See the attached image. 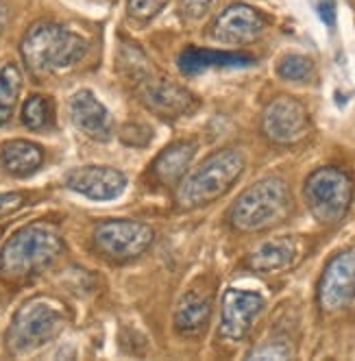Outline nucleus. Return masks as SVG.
Segmentation results:
<instances>
[{
  "label": "nucleus",
  "mask_w": 355,
  "mask_h": 361,
  "mask_svg": "<svg viewBox=\"0 0 355 361\" xmlns=\"http://www.w3.org/2000/svg\"><path fill=\"white\" fill-rule=\"evenodd\" d=\"M61 252L64 240L53 224H29L0 250V276L11 283L29 281L53 266Z\"/></svg>",
  "instance_id": "nucleus-1"
},
{
  "label": "nucleus",
  "mask_w": 355,
  "mask_h": 361,
  "mask_svg": "<svg viewBox=\"0 0 355 361\" xmlns=\"http://www.w3.org/2000/svg\"><path fill=\"white\" fill-rule=\"evenodd\" d=\"M246 168L244 154L238 148H222L194 168L176 188V207L192 212L222 198L229 192Z\"/></svg>",
  "instance_id": "nucleus-2"
},
{
  "label": "nucleus",
  "mask_w": 355,
  "mask_h": 361,
  "mask_svg": "<svg viewBox=\"0 0 355 361\" xmlns=\"http://www.w3.org/2000/svg\"><path fill=\"white\" fill-rule=\"evenodd\" d=\"M122 68L126 72V79L133 85V92L138 94V100L160 118L174 120L196 107V98L186 87L176 85L168 76L157 72L140 50L126 48Z\"/></svg>",
  "instance_id": "nucleus-3"
},
{
  "label": "nucleus",
  "mask_w": 355,
  "mask_h": 361,
  "mask_svg": "<svg viewBox=\"0 0 355 361\" xmlns=\"http://www.w3.org/2000/svg\"><path fill=\"white\" fill-rule=\"evenodd\" d=\"M22 59L33 74H55L79 63L88 42L55 22H37L22 39Z\"/></svg>",
  "instance_id": "nucleus-4"
},
{
  "label": "nucleus",
  "mask_w": 355,
  "mask_h": 361,
  "mask_svg": "<svg viewBox=\"0 0 355 361\" xmlns=\"http://www.w3.org/2000/svg\"><path fill=\"white\" fill-rule=\"evenodd\" d=\"M292 212V194L284 178L266 176L240 194L229 212V222L242 233H258L282 224Z\"/></svg>",
  "instance_id": "nucleus-5"
},
{
  "label": "nucleus",
  "mask_w": 355,
  "mask_h": 361,
  "mask_svg": "<svg viewBox=\"0 0 355 361\" xmlns=\"http://www.w3.org/2000/svg\"><path fill=\"white\" fill-rule=\"evenodd\" d=\"M64 324L66 314L61 305L48 298H33L16 312L7 333V344L16 355L33 353L55 340L64 331Z\"/></svg>",
  "instance_id": "nucleus-6"
},
{
  "label": "nucleus",
  "mask_w": 355,
  "mask_h": 361,
  "mask_svg": "<svg viewBox=\"0 0 355 361\" xmlns=\"http://www.w3.org/2000/svg\"><path fill=\"white\" fill-rule=\"evenodd\" d=\"M303 198L314 220L320 224H338L351 209L353 180L340 168H318L308 176Z\"/></svg>",
  "instance_id": "nucleus-7"
},
{
  "label": "nucleus",
  "mask_w": 355,
  "mask_h": 361,
  "mask_svg": "<svg viewBox=\"0 0 355 361\" xmlns=\"http://www.w3.org/2000/svg\"><path fill=\"white\" fill-rule=\"evenodd\" d=\"M153 240L155 231L136 220H107L94 231V248L114 264L138 259Z\"/></svg>",
  "instance_id": "nucleus-8"
},
{
  "label": "nucleus",
  "mask_w": 355,
  "mask_h": 361,
  "mask_svg": "<svg viewBox=\"0 0 355 361\" xmlns=\"http://www.w3.org/2000/svg\"><path fill=\"white\" fill-rule=\"evenodd\" d=\"M262 133L282 146L306 140L310 133V114L306 105L292 96L272 98L262 114Z\"/></svg>",
  "instance_id": "nucleus-9"
},
{
  "label": "nucleus",
  "mask_w": 355,
  "mask_h": 361,
  "mask_svg": "<svg viewBox=\"0 0 355 361\" xmlns=\"http://www.w3.org/2000/svg\"><path fill=\"white\" fill-rule=\"evenodd\" d=\"M355 298V248L336 255L327 264L318 283V305L323 312L336 314Z\"/></svg>",
  "instance_id": "nucleus-10"
},
{
  "label": "nucleus",
  "mask_w": 355,
  "mask_h": 361,
  "mask_svg": "<svg viewBox=\"0 0 355 361\" xmlns=\"http://www.w3.org/2000/svg\"><path fill=\"white\" fill-rule=\"evenodd\" d=\"M264 298L255 292L227 290L222 296L220 338L227 342H242L253 329V322L264 312Z\"/></svg>",
  "instance_id": "nucleus-11"
},
{
  "label": "nucleus",
  "mask_w": 355,
  "mask_h": 361,
  "mask_svg": "<svg viewBox=\"0 0 355 361\" xmlns=\"http://www.w3.org/2000/svg\"><path fill=\"white\" fill-rule=\"evenodd\" d=\"M66 185L92 200H114L124 192L126 178L109 166H83L66 174Z\"/></svg>",
  "instance_id": "nucleus-12"
},
{
  "label": "nucleus",
  "mask_w": 355,
  "mask_h": 361,
  "mask_svg": "<svg viewBox=\"0 0 355 361\" xmlns=\"http://www.w3.org/2000/svg\"><path fill=\"white\" fill-rule=\"evenodd\" d=\"M264 18L248 5L227 7L214 22V37L222 44H251L262 37Z\"/></svg>",
  "instance_id": "nucleus-13"
},
{
  "label": "nucleus",
  "mask_w": 355,
  "mask_h": 361,
  "mask_svg": "<svg viewBox=\"0 0 355 361\" xmlns=\"http://www.w3.org/2000/svg\"><path fill=\"white\" fill-rule=\"evenodd\" d=\"M70 118L72 124L83 135L96 142H107L114 135V120L107 107L100 102L90 90H81L70 100Z\"/></svg>",
  "instance_id": "nucleus-14"
},
{
  "label": "nucleus",
  "mask_w": 355,
  "mask_h": 361,
  "mask_svg": "<svg viewBox=\"0 0 355 361\" xmlns=\"http://www.w3.org/2000/svg\"><path fill=\"white\" fill-rule=\"evenodd\" d=\"M212 307H214V298L210 292H200V290L186 292L174 309V329L183 338H196L210 324Z\"/></svg>",
  "instance_id": "nucleus-15"
},
{
  "label": "nucleus",
  "mask_w": 355,
  "mask_h": 361,
  "mask_svg": "<svg viewBox=\"0 0 355 361\" xmlns=\"http://www.w3.org/2000/svg\"><path fill=\"white\" fill-rule=\"evenodd\" d=\"M299 257V244L292 238H277L260 244L246 257V268L258 274H275L288 270Z\"/></svg>",
  "instance_id": "nucleus-16"
},
{
  "label": "nucleus",
  "mask_w": 355,
  "mask_h": 361,
  "mask_svg": "<svg viewBox=\"0 0 355 361\" xmlns=\"http://www.w3.org/2000/svg\"><path fill=\"white\" fill-rule=\"evenodd\" d=\"M253 59L251 55L244 53H227V50H210V48H198L190 46L179 55V70L186 76H194L200 72H207L212 68H242L251 66Z\"/></svg>",
  "instance_id": "nucleus-17"
},
{
  "label": "nucleus",
  "mask_w": 355,
  "mask_h": 361,
  "mask_svg": "<svg viewBox=\"0 0 355 361\" xmlns=\"http://www.w3.org/2000/svg\"><path fill=\"white\" fill-rule=\"evenodd\" d=\"M196 154L194 142H174L160 152L153 164V174L162 185H176L188 172Z\"/></svg>",
  "instance_id": "nucleus-18"
},
{
  "label": "nucleus",
  "mask_w": 355,
  "mask_h": 361,
  "mask_svg": "<svg viewBox=\"0 0 355 361\" xmlns=\"http://www.w3.org/2000/svg\"><path fill=\"white\" fill-rule=\"evenodd\" d=\"M44 161V150L29 140L7 142L0 150V168L11 176H29Z\"/></svg>",
  "instance_id": "nucleus-19"
},
{
  "label": "nucleus",
  "mask_w": 355,
  "mask_h": 361,
  "mask_svg": "<svg viewBox=\"0 0 355 361\" xmlns=\"http://www.w3.org/2000/svg\"><path fill=\"white\" fill-rule=\"evenodd\" d=\"M22 92V72L13 61H0V126L13 116Z\"/></svg>",
  "instance_id": "nucleus-20"
},
{
  "label": "nucleus",
  "mask_w": 355,
  "mask_h": 361,
  "mask_svg": "<svg viewBox=\"0 0 355 361\" xmlns=\"http://www.w3.org/2000/svg\"><path fill=\"white\" fill-rule=\"evenodd\" d=\"M22 122L33 131H42L53 122V102L46 96H31L22 107Z\"/></svg>",
  "instance_id": "nucleus-21"
},
{
  "label": "nucleus",
  "mask_w": 355,
  "mask_h": 361,
  "mask_svg": "<svg viewBox=\"0 0 355 361\" xmlns=\"http://www.w3.org/2000/svg\"><path fill=\"white\" fill-rule=\"evenodd\" d=\"M277 74L292 83H308L314 76V61L303 55H288L279 63Z\"/></svg>",
  "instance_id": "nucleus-22"
},
{
  "label": "nucleus",
  "mask_w": 355,
  "mask_h": 361,
  "mask_svg": "<svg viewBox=\"0 0 355 361\" xmlns=\"http://www.w3.org/2000/svg\"><path fill=\"white\" fill-rule=\"evenodd\" d=\"M164 5H166V0H129V11H131V16H136L140 20H148V18H153Z\"/></svg>",
  "instance_id": "nucleus-23"
},
{
  "label": "nucleus",
  "mask_w": 355,
  "mask_h": 361,
  "mask_svg": "<svg viewBox=\"0 0 355 361\" xmlns=\"http://www.w3.org/2000/svg\"><path fill=\"white\" fill-rule=\"evenodd\" d=\"M290 355H292V350L286 344H268V346H262L258 350H253L248 357L251 359H258V357L260 359H286Z\"/></svg>",
  "instance_id": "nucleus-24"
},
{
  "label": "nucleus",
  "mask_w": 355,
  "mask_h": 361,
  "mask_svg": "<svg viewBox=\"0 0 355 361\" xmlns=\"http://www.w3.org/2000/svg\"><path fill=\"white\" fill-rule=\"evenodd\" d=\"M24 204V196L20 192H0V216H7Z\"/></svg>",
  "instance_id": "nucleus-25"
},
{
  "label": "nucleus",
  "mask_w": 355,
  "mask_h": 361,
  "mask_svg": "<svg viewBox=\"0 0 355 361\" xmlns=\"http://www.w3.org/2000/svg\"><path fill=\"white\" fill-rule=\"evenodd\" d=\"M214 0H181V9L188 18H200L210 11Z\"/></svg>",
  "instance_id": "nucleus-26"
},
{
  "label": "nucleus",
  "mask_w": 355,
  "mask_h": 361,
  "mask_svg": "<svg viewBox=\"0 0 355 361\" xmlns=\"http://www.w3.org/2000/svg\"><path fill=\"white\" fill-rule=\"evenodd\" d=\"M318 16L325 24L334 27L336 24V0H318Z\"/></svg>",
  "instance_id": "nucleus-27"
},
{
  "label": "nucleus",
  "mask_w": 355,
  "mask_h": 361,
  "mask_svg": "<svg viewBox=\"0 0 355 361\" xmlns=\"http://www.w3.org/2000/svg\"><path fill=\"white\" fill-rule=\"evenodd\" d=\"M3 18H5V11H3V7H0V24H3Z\"/></svg>",
  "instance_id": "nucleus-28"
},
{
  "label": "nucleus",
  "mask_w": 355,
  "mask_h": 361,
  "mask_svg": "<svg viewBox=\"0 0 355 361\" xmlns=\"http://www.w3.org/2000/svg\"><path fill=\"white\" fill-rule=\"evenodd\" d=\"M353 302H355V298H353Z\"/></svg>",
  "instance_id": "nucleus-29"
}]
</instances>
